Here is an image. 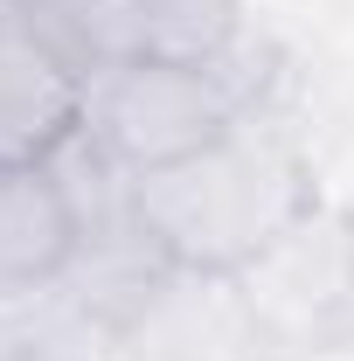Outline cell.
I'll use <instances>...</instances> for the list:
<instances>
[{"label":"cell","instance_id":"cell-3","mask_svg":"<svg viewBox=\"0 0 354 361\" xmlns=\"http://www.w3.org/2000/svg\"><path fill=\"white\" fill-rule=\"evenodd\" d=\"M229 285L264 348H326L354 319V223L319 202Z\"/></svg>","mask_w":354,"mask_h":361},{"label":"cell","instance_id":"cell-5","mask_svg":"<svg viewBox=\"0 0 354 361\" xmlns=\"http://www.w3.org/2000/svg\"><path fill=\"white\" fill-rule=\"evenodd\" d=\"M77 257V209L49 167L0 174V306L56 292Z\"/></svg>","mask_w":354,"mask_h":361},{"label":"cell","instance_id":"cell-2","mask_svg":"<svg viewBox=\"0 0 354 361\" xmlns=\"http://www.w3.org/2000/svg\"><path fill=\"white\" fill-rule=\"evenodd\" d=\"M243 111H257V104L229 70H202V63H174V56H139L84 90L90 146L104 160H118L133 180L216 146Z\"/></svg>","mask_w":354,"mask_h":361},{"label":"cell","instance_id":"cell-1","mask_svg":"<svg viewBox=\"0 0 354 361\" xmlns=\"http://www.w3.org/2000/svg\"><path fill=\"white\" fill-rule=\"evenodd\" d=\"M133 209L174 271L236 278L292 223H306L319 209V188H312L306 153L278 126H257V111H243L216 146L188 153L160 174H139Z\"/></svg>","mask_w":354,"mask_h":361},{"label":"cell","instance_id":"cell-7","mask_svg":"<svg viewBox=\"0 0 354 361\" xmlns=\"http://www.w3.org/2000/svg\"><path fill=\"white\" fill-rule=\"evenodd\" d=\"M104 341H111V334H104L63 285L0 306V361H97Z\"/></svg>","mask_w":354,"mask_h":361},{"label":"cell","instance_id":"cell-8","mask_svg":"<svg viewBox=\"0 0 354 361\" xmlns=\"http://www.w3.org/2000/svg\"><path fill=\"white\" fill-rule=\"evenodd\" d=\"M243 42V0H146V56L229 70Z\"/></svg>","mask_w":354,"mask_h":361},{"label":"cell","instance_id":"cell-4","mask_svg":"<svg viewBox=\"0 0 354 361\" xmlns=\"http://www.w3.org/2000/svg\"><path fill=\"white\" fill-rule=\"evenodd\" d=\"M77 126H84V84L0 0V174L42 167Z\"/></svg>","mask_w":354,"mask_h":361},{"label":"cell","instance_id":"cell-6","mask_svg":"<svg viewBox=\"0 0 354 361\" xmlns=\"http://www.w3.org/2000/svg\"><path fill=\"white\" fill-rule=\"evenodd\" d=\"M7 7L84 90L146 56V0H7Z\"/></svg>","mask_w":354,"mask_h":361}]
</instances>
